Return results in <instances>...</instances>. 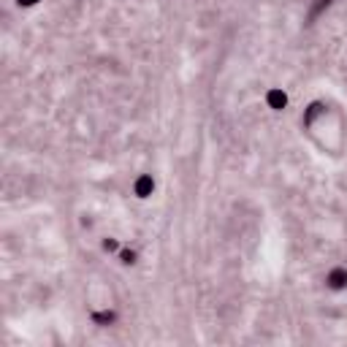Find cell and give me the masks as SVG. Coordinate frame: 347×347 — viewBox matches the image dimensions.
<instances>
[{
	"label": "cell",
	"instance_id": "obj_1",
	"mask_svg": "<svg viewBox=\"0 0 347 347\" xmlns=\"http://www.w3.org/2000/svg\"><path fill=\"white\" fill-rule=\"evenodd\" d=\"M329 285L334 287V291L347 287V268H334V272L329 274Z\"/></svg>",
	"mask_w": 347,
	"mask_h": 347
},
{
	"label": "cell",
	"instance_id": "obj_2",
	"mask_svg": "<svg viewBox=\"0 0 347 347\" xmlns=\"http://www.w3.org/2000/svg\"><path fill=\"white\" fill-rule=\"evenodd\" d=\"M152 190H155V182H152V177H141V179L136 182V196H139V198H147Z\"/></svg>",
	"mask_w": 347,
	"mask_h": 347
},
{
	"label": "cell",
	"instance_id": "obj_3",
	"mask_svg": "<svg viewBox=\"0 0 347 347\" xmlns=\"http://www.w3.org/2000/svg\"><path fill=\"white\" fill-rule=\"evenodd\" d=\"M331 3H334V0H315V6L310 8V16H306V19H310V22H315V19L320 16V14L325 11V8H329Z\"/></svg>",
	"mask_w": 347,
	"mask_h": 347
},
{
	"label": "cell",
	"instance_id": "obj_4",
	"mask_svg": "<svg viewBox=\"0 0 347 347\" xmlns=\"http://www.w3.org/2000/svg\"><path fill=\"white\" fill-rule=\"evenodd\" d=\"M285 92H279V90H272V92H268V103H272L274 106V109H282V106H285Z\"/></svg>",
	"mask_w": 347,
	"mask_h": 347
},
{
	"label": "cell",
	"instance_id": "obj_5",
	"mask_svg": "<svg viewBox=\"0 0 347 347\" xmlns=\"http://www.w3.org/2000/svg\"><path fill=\"white\" fill-rule=\"evenodd\" d=\"M114 317H117L114 312H95V315H92V320H95V323H101V325H109V323H114Z\"/></svg>",
	"mask_w": 347,
	"mask_h": 347
},
{
	"label": "cell",
	"instance_id": "obj_6",
	"mask_svg": "<svg viewBox=\"0 0 347 347\" xmlns=\"http://www.w3.org/2000/svg\"><path fill=\"white\" fill-rule=\"evenodd\" d=\"M133 258H136L133 253H122V263H133Z\"/></svg>",
	"mask_w": 347,
	"mask_h": 347
},
{
	"label": "cell",
	"instance_id": "obj_7",
	"mask_svg": "<svg viewBox=\"0 0 347 347\" xmlns=\"http://www.w3.org/2000/svg\"><path fill=\"white\" fill-rule=\"evenodd\" d=\"M103 249H111V253H114V249H117V242H111V239H109V242H103Z\"/></svg>",
	"mask_w": 347,
	"mask_h": 347
}]
</instances>
